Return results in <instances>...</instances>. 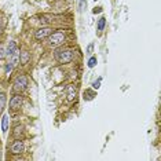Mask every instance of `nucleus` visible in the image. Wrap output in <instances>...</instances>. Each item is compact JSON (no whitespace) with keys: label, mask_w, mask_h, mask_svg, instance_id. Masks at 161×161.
Instances as JSON below:
<instances>
[{"label":"nucleus","mask_w":161,"mask_h":161,"mask_svg":"<svg viewBox=\"0 0 161 161\" xmlns=\"http://www.w3.org/2000/svg\"><path fill=\"white\" fill-rule=\"evenodd\" d=\"M73 55H75V51L72 48H61L55 51V58L59 64H69L73 59Z\"/></svg>","instance_id":"1"},{"label":"nucleus","mask_w":161,"mask_h":161,"mask_svg":"<svg viewBox=\"0 0 161 161\" xmlns=\"http://www.w3.org/2000/svg\"><path fill=\"white\" fill-rule=\"evenodd\" d=\"M65 41V32L62 30H57L50 35V46L51 47H58Z\"/></svg>","instance_id":"2"},{"label":"nucleus","mask_w":161,"mask_h":161,"mask_svg":"<svg viewBox=\"0 0 161 161\" xmlns=\"http://www.w3.org/2000/svg\"><path fill=\"white\" fill-rule=\"evenodd\" d=\"M26 86H28V79H26V76H24V75L18 76L14 81V91L15 92H21V91H24V89L26 88Z\"/></svg>","instance_id":"3"},{"label":"nucleus","mask_w":161,"mask_h":161,"mask_svg":"<svg viewBox=\"0 0 161 161\" xmlns=\"http://www.w3.org/2000/svg\"><path fill=\"white\" fill-rule=\"evenodd\" d=\"M10 150H11V153L13 154H21V153H24V150H25V145H24L22 140L17 139L13 145H11Z\"/></svg>","instance_id":"4"},{"label":"nucleus","mask_w":161,"mask_h":161,"mask_svg":"<svg viewBox=\"0 0 161 161\" xmlns=\"http://www.w3.org/2000/svg\"><path fill=\"white\" fill-rule=\"evenodd\" d=\"M51 33H52V29L51 28H41L35 33V37L37 40H43V39H46V37H48Z\"/></svg>","instance_id":"5"},{"label":"nucleus","mask_w":161,"mask_h":161,"mask_svg":"<svg viewBox=\"0 0 161 161\" xmlns=\"http://www.w3.org/2000/svg\"><path fill=\"white\" fill-rule=\"evenodd\" d=\"M21 106H22V97L21 95H14L10 100V107L13 110H17V109H19Z\"/></svg>","instance_id":"6"},{"label":"nucleus","mask_w":161,"mask_h":161,"mask_svg":"<svg viewBox=\"0 0 161 161\" xmlns=\"http://www.w3.org/2000/svg\"><path fill=\"white\" fill-rule=\"evenodd\" d=\"M24 134H25V128L22 127V125H17L14 128V132H13V135H14L15 139H21L22 136H24Z\"/></svg>","instance_id":"7"},{"label":"nucleus","mask_w":161,"mask_h":161,"mask_svg":"<svg viewBox=\"0 0 161 161\" xmlns=\"http://www.w3.org/2000/svg\"><path fill=\"white\" fill-rule=\"evenodd\" d=\"M7 129H8V114H3V117H1V131L7 132Z\"/></svg>","instance_id":"8"},{"label":"nucleus","mask_w":161,"mask_h":161,"mask_svg":"<svg viewBox=\"0 0 161 161\" xmlns=\"http://www.w3.org/2000/svg\"><path fill=\"white\" fill-rule=\"evenodd\" d=\"M76 97V87L69 86L68 87V100H73Z\"/></svg>","instance_id":"9"},{"label":"nucleus","mask_w":161,"mask_h":161,"mask_svg":"<svg viewBox=\"0 0 161 161\" xmlns=\"http://www.w3.org/2000/svg\"><path fill=\"white\" fill-rule=\"evenodd\" d=\"M29 59H30V54H29L28 51H22L21 52V64L26 65L29 62Z\"/></svg>","instance_id":"10"},{"label":"nucleus","mask_w":161,"mask_h":161,"mask_svg":"<svg viewBox=\"0 0 161 161\" xmlns=\"http://www.w3.org/2000/svg\"><path fill=\"white\" fill-rule=\"evenodd\" d=\"M15 51H17V43L15 41H10L7 47V55H13Z\"/></svg>","instance_id":"11"},{"label":"nucleus","mask_w":161,"mask_h":161,"mask_svg":"<svg viewBox=\"0 0 161 161\" xmlns=\"http://www.w3.org/2000/svg\"><path fill=\"white\" fill-rule=\"evenodd\" d=\"M6 100H7V97L4 92H0V112H3L4 106H6Z\"/></svg>","instance_id":"12"},{"label":"nucleus","mask_w":161,"mask_h":161,"mask_svg":"<svg viewBox=\"0 0 161 161\" xmlns=\"http://www.w3.org/2000/svg\"><path fill=\"white\" fill-rule=\"evenodd\" d=\"M94 97H95V92H94V91H89V89H87L86 92H84V99H87V100H91Z\"/></svg>","instance_id":"13"},{"label":"nucleus","mask_w":161,"mask_h":161,"mask_svg":"<svg viewBox=\"0 0 161 161\" xmlns=\"http://www.w3.org/2000/svg\"><path fill=\"white\" fill-rule=\"evenodd\" d=\"M105 24H106V18H99V21H98V30H103L105 28Z\"/></svg>","instance_id":"14"},{"label":"nucleus","mask_w":161,"mask_h":161,"mask_svg":"<svg viewBox=\"0 0 161 161\" xmlns=\"http://www.w3.org/2000/svg\"><path fill=\"white\" fill-rule=\"evenodd\" d=\"M18 61H19V52H18V51H15V52L13 54V61H11L13 66H14V65H17Z\"/></svg>","instance_id":"15"},{"label":"nucleus","mask_w":161,"mask_h":161,"mask_svg":"<svg viewBox=\"0 0 161 161\" xmlns=\"http://www.w3.org/2000/svg\"><path fill=\"white\" fill-rule=\"evenodd\" d=\"M6 55H7V50L4 48L3 44H0V59H4Z\"/></svg>","instance_id":"16"},{"label":"nucleus","mask_w":161,"mask_h":161,"mask_svg":"<svg viewBox=\"0 0 161 161\" xmlns=\"http://www.w3.org/2000/svg\"><path fill=\"white\" fill-rule=\"evenodd\" d=\"M95 65H97V57H91L88 59V66L89 68H94Z\"/></svg>","instance_id":"17"},{"label":"nucleus","mask_w":161,"mask_h":161,"mask_svg":"<svg viewBox=\"0 0 161 161\" xmlns=\"http://www.w3.org/2000/svg\"><path fill=\"white\" fill-rule=\"evenodd\" d=\"M100 81H102V79H98L97 80V81H94L92 83V87H94V88H99V87H100Z\"/></svg>","instance_id":"18"},{"label":"nucleus","mask_w":161,"mask_h":161,"mask_svg":"<svg viewBox=\"0 0 161 161\" xmlns=\"http://www.w3.org/2000/svg\"><path fill=\"white\" fill-rule=\"evenodd\" d=\"M92 50H94V44L91 43L88 47H87V54H88V55H91V54H92Z\"/></svg>","instance_id":"19"},{"label":"nucleus","mask_w":161,"mask_h":161,"mask_svg":"<svg viewBox=\"0 0 161 161\" xmlns=\"http://www.w3.org/2000/svg\"><path fill=\"white\" fill-rule=\"evenodd\" d=\"M92 13L94 14H97V13H102V7H95L92 10Z\"/></svg>","instance_id":"20"},{"label":"nucleus","mask_w":161,"mask_h":161,"mask_svg":"<svg viewBox=\"0 0 161 161\" xmlns=\"http://www.w3.org/2000/svg\"><path fill=\"white\" fill-rule=\"evenodd\" d=\"M11 69H13V64H11V62H10V64H8L7 66H6V72H7V73H8V72H11Z\"/></svg>","instance_id":"21"},{"label":"nucleus","mask_w":161,"mask_h":161,"mask_svg":"<svg viewBox=\"0 0 161 161\" xmlns=\"http://www.w3.org/2000/svg\"><path fill=\"white\" fill-rule=\"evenodd\" d=\"M1 29H3V21H1V18H0V33H1Z\"/></svg>","instance_id":"22"},{"label":"nucleus","mask_w":161,"mask_h":161,"mask_svg":"<svg viewBox=\"0 0 161 161\" xmlns=\"http://www.w3.org/2000/svg\"><path fill=\"white\" fill-rule=\"evenodd\" d=\"M83 4H84V0H80V7H83Z\"/></svg>","instance_id":"23"}]
</instances>
